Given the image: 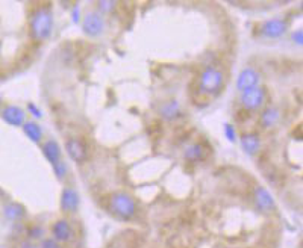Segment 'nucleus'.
Returning <instances> with one entry per match:
<instances>
[{
	"label": "nucleus",
	"instance_id": "13",
	"mask_svg": "<svg viewBox=\"0 0 303 248\" xmlns=\"http://www.w3.org/2000/svg\"><path fill=\"white\" fill-rule=\"evenodd\" d=\"M209 153H211V150H209L208 145L197 142V144H191V145L187 147V150H185V158H187L188 161L199 162V161L206 159V158L209 156Z\"/></svg>",
	"mask_w": 303,
	"mask_h": 248
},
{
	"label": "nucleus",
	"instance_id": "4",
	"mask_svg": "<svg viewBox=\"0 0 303 248\" xmlns=\"http://www.w3.org/2000/svg\"><path fill=\"white\" fill-rule=\"evenodd\" d=\"M267 96H265V89L264 88H250L242 91V94L239 97L241 105L244 106L246 111H258L265 105Z\"/></svg>",
	"mask_w": 303,
	"mask_h": 248
},
{
	"label": "nucleus",
	"instance_id": "21",
	"mask_svg": "<svg viewBox=\"0 0 303 248\" xmlns=\"http://www.w3.org/2000/svg\"><path fill=\"white\" fill-rule=\"evenodd\" d=\"M225 133H226L229 141H232V142L236 141V133H235V129H233L232 124H225Z\"/></svg>",
	"mask_w": 303,
	"mask_h": 248
},
{
	"label": "nucleus",
	"instance_id": "3",
	"mask_svg": "<svg viewBox=\"0 0 303 248\" xmlns=\"http://www.w3.org/2000/svg\"><path fill=\"white\" fill-rule=\"evenodd\" d=\"M109 207L115 215L121 216V218H132L137 212L135 200L125 192L112 194L109 200Z\"/></svg>",
	"mask_w": 303,
	"mask_h": 248
},
{
	"label": "nucleus",
	"instance_id": "15",
	"mask_svg": "<svg viewBox=\"0 0 303 248\" xmlns=\"http://www.w3.org/2000/svg\"><path fill=\"white\" fill-rule=\"evenodd\" d=\"M241 145L246 153L255 154L261 147V139L256 133H246V135L241 136Z\"/></svg>",
	"mask_w": 303,
	"mask_h": 248
},
{
	"label": "nucleus",
	"instance_id": "23",
	"mask_svg": "<svg viewBox=\"0 0 303 248\" xmlns=\"http://www.w3.org/2000/svg\"><path fill=\"white\" fill-rule=\"evenodd\" d=\"M41 248H59V245L55 239H44L41 244Z\"/></svg>",
	"mask_w": 303,
	"mask_h": 248
},
{
	"label": "nucleus",
	"instance_id": "18",
	"mask_svg": "<svg viewBox=\"0 0 303 248\" xmlns=\"http://www.w3.org/2000/svg\"><path fill=\"white\" fill-rule=\"evenodd\" d=\"M3 213H5V216H6V220H9V221H18V220H21L23 216H24L26 210H24V207H23L21 204H18V203H9V204L5 206Z\"/></svg>",
	"mask_w": 303,
	"mask_h": 248
},
{
	"label": "nucleus",
	"instance_id": "10",
	"mask_svg": "<svg viewBox=\"0 0 303 248\" xmlns=\"http://www.w3.org/2000/svg\"><path fill=\"white\" fill-rule=\"evenodd\" d=\"M3 120L11 124V126H23V124L26 123V114L21 108L18 106H6L3 109Z\"/></svg>",
	"mask_w": 303,
	"mask_h": 248
},
{
	"label": "nucleus",
	"instance_id": "19",
	"mask_svg": "<svg viewBox=\"0 0 303 248\" xmlns=\"http://www.w3.org/2000/svg\"><path fill=\"white\" fill-rule=\"evenodd\" d=\"M180 112V106L176 100H170L167 103H164V106L161 108V115L165 120H174Z\"/></svg>",
	"mask_w": 303,
	"mask_h": 248
},
{
	"label": "nucleus",
	"instance_id": "1",
	"mask_svg": "<svg viewBox=\"0 0 303 248\" xmlns=\"http://www.w3.org/2000/svg\"><path fill=\"white\" fill-rule=\"evenodd\" d=\"M30 35L35 40H47L53 29V14L49 8H38L30 15Z\"/></svg>",
	"mask_w": 303,
	"mask_h": 248
},
{
	"label": "nucleus",
	"instance_id": "14",
	"mask_svg": "<svg viewBox=\"0 0 303 248\" xmlns=\"http://www.w3.org/2000/svg\"><path fill=\"white\" fill-rule=\"evenodd\" d=\"M279 118H281V112L278 108H265L261 114V124L264 127L270 129L273 126H276Z\"/></svg>",
	"mask_w": 303,
	"mask_h": 248
},
{
	"label": "nucleus",
	"instance_id": "17",
	"mask_svg": "<svg viewBox=\"0 0 303 248\" xmlns=\"http://www.w3.org/2000/svg\"><path fill=\"white\" fill-rule=\"evenodd\" d=\"M23 132L30 141H34V142H40L43 138V129L35 121H26L23 124Z\"/></svg>",
	"mask_w": 303,
	"mask_h": 248
},
{
	"label": "nucleus",
	"instance_id": "2",
	"mask_svg": "<svg viewBox=\"0 0 303 248\" xmlns=\"http://www.w3.org/2000/svg\"><path fill=\"white\" fill-rule=\"evenodd\" d=\"M225 85V77H223V73L219 71L217 68H206L200 73L199 76V82H197V86H199V91L202 94H206V96H216L222 91Z\"/></svg>",
	"mask_w": 303,
	"mask_h": 248
},
{
	"label": "nucleus",
	"instance_id": "6",
	"mask_svg": "<svg viewBox=\"0 0 303 248\" xmlns=\"http://www.w3.org/2000/svg\"><path fill=\"white\" fill-rule=\"evenodd\" d=\"M253 203L261 212H271L276 206L275 198H273L271 194L265 188H262V186H256L253 189Z\"/></svg>",
	"mask_w": 303,
	"mask_h": 248
},
{
	"label": "nucleus",
	"instance_id": "8",
	"mask_svg": "<svg viewBox=\"0 0 303 248\" xmlns=\"http://www.w3.org/2000/svg\"><path fill=\"white\" fill-rule=\"evenodd\" d=\"M67 147V153L69 156L76 161V162H83L86 161L88 158V148H86V144L79 139V138H70L66 144Z\"/></svg>",
	"mask_w": 303,
	"mask_h": 248
},
{
	"label": "nucleus",
	"instance_id": "5",
	"mask_svg": "<svg viewBox=\"0 0 303 248\" xmlns=\"http://www.w3.org/2000/svg\"><path fill=\"white\" fill-rule=\"evenodd\" d=\"M105 30V20L103 17L93 11L88 12L83 18V32L89 37H99Z\"/></svg>",
	"mask_w": 303,
	"mask_h": 248
},
{
	"label": "nucleus",
	"instance_id": "20",
	"mask_svg": "<svg viewBox=\"0 0 303 248\" xmlns=\"http://www.w3.org/2000/svg\"><path fill=\"white\" fill-rule=\"evenodd\" d=\"M97 6L100 8L102 12L109 14V12H112L117 8V2H112V0H102V2L97 3Z\"/></svg>",
	"mask_w": 303,
	"mask_h": 248
},
{
	"label": "nucleus",
	"instance_id": "24",
	"mask_svg": "<svg viewBox=\"0 0 303 248\" xmlns=\"http://www.w3.org/2000/svg\"><path fill=\"white\" fill-rule=\"evenodd\" d=\"M29 111H32V112H34V115H37V117H41V112L37 109V106H35V105H29Z\"/></svg>",
	"mask_w": 303,
	"mask_h": 248
},
{
	"label": "nucleus",
	"instance_id": "16",
	"mask_svg": "<svg viewBox=\"0 0 303 248\" xmlns=\"http://www.w3.org/2000/svg\"><path fill=\"white\" fill-rule=\"evenodd\" d=\"M43 154L46 156V159L49 162H52L53 165L61 161V148L55 141H47L43 144Z\"/></svg>",
	"mask_w": 303,
	"mask_h": 248
},
{
	"label": "nucleus",
	"instance_id": "25",
	"mask_svg": "<svg viewBox=\"0 0 303 248\" xmlns=\"http://www.w3.org/2000/svg\"><path fill=\"white\" fill-rule=\"evenodd\" d=\"M77 11H79L77 8L73 11V20H75L76 23H77V21H79V18H80V12H77Z\"/></svg>",
	"mask_w": 303,
	"mask_h": 248
},
{
	"label": "nucleus",
	"instance_id": "7",
	"mask_svg": "<svg viewBox=\"0 0 303 248\" xmlns=\"http://www.w3.org/2000/svg\"><path fill=\"white\" fill-rule=\"evenodd\" d=\"M287 32V23L281 18H273L261 26V34L267 38H281Z\"/></svg>",
	"mask_w": 303,
	"mask_h": 248
},
{
	"label": "nucleus",
	"instance_id": "12",
	"mask_svg": "<svg viewBox=\"0 0 303 248\" xmlns=\"http://www.w3.org/2000/svg\"><path fill=\"white\" fill-rule=\"evenodd\" d=\"M79 195L75 189L66 188L61 194V209L64 212H75L79 207Z\"/></svg>",
	"mask_w": 303,
	"mask_h": 248
},
{
	"label": "nucleus",
	"instance_id": "9",
	"mask_svg": "<svg viewBox=\"0 0 303 248\" xmlns=\"http://www.w3.org/2000/svg\"><path fill=\"white\" fill-rule=\"evenodd\" d=\"M261 80V76L256 70L253 68H246L242 70L238 80H236V88L239 91H246V89H250V88H256L258 83Z\"/></svg>",
	"mask_w": 303,
	"mask_h": 248
},
{
	"label": "nucleus",
	"instance_id": "22",
	"mask_svg": "<svg viewBox=\"0 0 303 248\" xmlns=\"http://www.w3.org/2000/svg\"><path fill=\"white\" fill-rule=\"evenodd\" d=\"M53 167H55V174H56L58 177H63V176L67 173V168H66V164H64V162L59 161V162H56Z\"/></svg>",
	"mask_w": 303,
	"mask_h": 248
},
{
	"label": "nucleus",
	"instance_id": "11",
	"mask_svg": "<svg viewBox=\"0 0 303 248\" xmlns=\"http://www.w3.org/2000/svg\"><path fill=\"white\" fill-rule=\"evenodd\" d=\"M52 233L56 242H67L73 238V229L66 220H59L53 224Z\"/></svg>",
	"mask_w": 303,
	"mask_h": 248
}]
</instances>
